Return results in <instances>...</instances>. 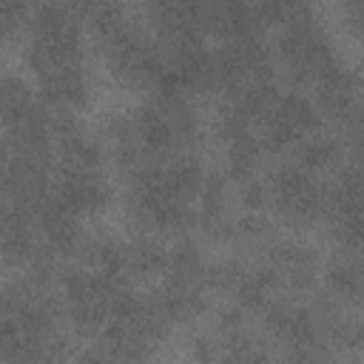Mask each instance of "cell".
<instances>
[{
  "label": "cell",
  "instance_id": "cell-1",
  "mask_svg": "<svg viewBox=\"0 0 364 364\" xmlns=\"http://www.w3.org/2000/svg\"><path fill=\"white\" fill-rule=\"evenodd\" d=\"M28 51L26 60L37 74H46L63 63H82V37L77 14L65 3H37L28 23Z\"/></svg>",
  "mask_w": 364,
  "mask_h": 364
},
{
  "label": "cell",
  "instance_id": "cell-2",
  "mask_svg": "<svg viewBox=\"0 0 364 364\" xmlns=\"http://www.w3.org/2000/svg\"><path fill=\"white\" fill-rule=\"evenodd\" d=\"M276 51H279L293 85H316L318 77H324L333 65H338L327 34L310 14L282 26Z\"/></svg>",
  "mask_w": 364,
  "mask_h": 364
},
{
  "label": "cell",
  "instance_id": "cell-3",
  "mask_svg": "<svg viewBox=\"0 0 364 364\" xmlns=\"http://www.w3.org/2000/svg\"><path fill=\"white\" fill-rule=\"evenodd\" d=\"M270 188V205L279 210V216L293 228H310L318 219H324V202L327 188H321L313 179V171L301 168L296 159L282 162L267 176Z\"/></svg>",
  "mask_w": 364,
  "mask_h": 364
},
{
  "label": "cell",
  "instance_id": "cell-4",
  "mask_svg": "<svg viewBox=\"0 0 364 364\" xmlns=\"http://www.w3.org/2000/svg\"><path fill=\"white\" fill-rule=\"evenodd\" d=\"M259 125H262V136H259L262 148L270 154H282V151H293L304 136L318 131L321 111L310 97L299 91H287L276 97L273 108Z\"/></svg>",
  "mask_w": 364,
  "mask_h": 364
},
{
  "label": "cell",
  "instance_id": "cell-5",
  "mask_svg": "<svg viewBox=\"0 0 364 364\" xmlns=\"http://www.w3.org/2000/svg\"><path fill=\"white\" fill-rule=\"evenodd\" d=\"M145 20L159 43H179L205 34L202 0H145Z\"/></svg>",
  "mask_w": 364,
  "mask_h": 364
},
{
  "label": "cell",
  "instance_id": "cell-6",
  "mask_svg": "<svg viewBox=\"0 0 364 364\" xmlns=\"http://www.w3.org/2000/svg\"><path fill=\"white\" fill-rule=\"evenodd\" d=\"M40 77V97L51 108H80L88 100V77L82 71V63H63L48 68Z\"/></svg>",
  "mask_w": 364,
  "mask_h": 364
},
{
  "label": "cell",
  "instance_id": "cell-7",
  "mask_svg": "<svg viewBox=\"0 0 364 364\" xmlns=\"http://www.w3.org/2000/svg\"><path fill=\"white\" fill-rule=\"evenodd\" d=\"M316 105L321 114L344 122L358 108V77L341 63L316 80Z\"/></svg>",
  "mask_w": 364,
  "mask_h": 364
},
{
  "label": "cell",
  "instance_id": "cell-8",
  "mask_svg": "<svg viewBox=\"0 0 364 364\" xmlns=\"http://www.w3.org/2000/svg\"><path fill=\"white\" fill-rule=\"evenodd\" d=\"M54 193L77 216L100 213L111 199L100 173H60L57 185H54Z\"/></svg>",
  "mask_w": 364,
  "mask_h": 364
},
{
  "label": "cell",
  "instance_id": "cell-9",
  "mask_svg": "<svg viewBox=\"0 0 364 364\" xmlns=\"http://www.w3.org/2000/svg\"><path fill=\"white\" fill-rule=\"evenodd\" d=\"M156 299L162 301L171 321H193L205 313V284L165 279V287L156 293Z\"/></svg>",
  "mask_w": 364,
  "mask_h": 364
},
{
  "label": "cell",
  "instance_id": "cell-10",
  "mask_svg": "<svg viewBox=\"0 0 364 364\" xmlns=\"http://www.w3.org/2000/svg\"><path fill=\"white\" fill-rule=\"evenodd\" d=\"M77 256L97 273H105V276H125L128 273V245H122L114 236L82 239V247Z\"/></svg>",
  "mask_w": 364,
  "mask_h": 364
},
{
  "label": "cell",
  "instance_id": "cell-11",
  "mask_svg": "<svg viewBox=\"0 0 364 364\" xmlns=\"http://www.w3.org/2000/svg\"><path fill=\"white\" fill-rule=\"evenodd\" d=\"M100 162H102V151L88 134H77L65 142H57L60 173H97Z\"/></svg>",
  "mask_w": 364,
  "mask_h": 364
},
{
  "label": "cell",
  "instance_id": "cell-12",
  "mask_svg": "<svg viewBox=\"0 0 364 364\" xmlns=\"http://www.w3.org/2000/svg\"><path fill=\"white\" fill-rule=\"evenodd\" d=\"M341 154H344L341 142H338L336 136H327V134H318V131L310 134V136H304V139L293 148V159H296L301 168L313 171V173L338 165V162H341Z\"/></svg>",
  "mask_w": 364,
  "mask_h": 364
},
{
  "label": "cell",
  "instance_id": "cell-13",
  "mask_svg": "<svg viewBox=\"0 0 364 364\" xmlns=\"http://www.w3.org/2000/svg\"><path fill=\"white\" fill-rule=\"evenodd\" d=\"M324 287L333 299H338L341 304L350 301H361L364 299V279H361V267L344 259H336L327 264L324 270Z\"/></svg>",
  "mask_w": 364,
  "mask_h": 364
},
{
  "label": "cell",
  "instance_id": "cell-14",
  "mask_svg": "<svg viewBox=\"0 0 364 364\" xmlns=\"http://www.w3.org/2000/svg\"><path fill=\"white\" fill-rule=\"evenodd\" d=\"M205 273H208V264H205L199 247L191 239H179L176 247L168 253V270H165V276L168 279H176V282L205 284Z\"/></svg>",
  "mask_w": 364,
  "mask_h": 364
},
{
  "label": "cell",
  "instance_id": "cell-15",
  "mask_svg": "<svg viewBox=\"0 0 364 364\" xmlns=\"http://www.w3.org/2000/svg\"><path fill=\"white\" fill-rule=\"evenodd\" d=\"M259 154H262V142L250 131L242 134V136H236V139H230L228 142V165H225L228 179H233L239 185L247 182V179H253Z\"/></svg>",
  "mask_w": 364,
  "mask_h": 364
},
{
  "label": "cell",
  "instance_id": "cell-16",
  "mask_svg": "<svg viewBox=\"0 0 364 364\" xmlns=\"http://www.w3.org/2000/svg\"><path fill=\"white\" fill-rule=\"evenodd\" d=\"M168 253L159 242L151 236H139L136 242L128 245V273L134 276H156L168 270Z\"/></svg>",
  "mask_w": 364,
  "mask_h": 364
},
{
  "label": "cell",
  "instance_id": "cell-17",
  "mask_svg": "<svg viewBox=\"0 0 364 364\" xmlns=\"http://www.w3.org/2000/svg\"><path fill=\"white\" fill-rule=\"evenodd\" d=\"M253 11L262 26H287L310 14V0H253Z\"/></svg>",
  "mask_w": 364,
  "mask_h": 364
},
{
  "label": "cell",
  "instance_id": "cell-18",
  "mask_svg": "<svg viewBox=\"0 0 364 364\" xmlns=\"http://www.w3.org/2000/svg\"><path fill=\"white\" fill-rule=\"evenodd\" d=\"M34 105H37V100L23 85V80H17V77H6L3 80V88H0V111H3V122L6 125H11L14 119H20L23 114H28Z\"/></svg>",
  "mask_w": 364,
  "mask_h": 364
},
{
  "label": "cell",
  "instance_id": "cell-19",
  "mask_svg": "<svg viewBox=\"0 0 364 364\" xmlns=\"http://www.w3.org/2000/svg\"><path fill=\"white\" fill-rule=\"evenodd\" d=\"M228 179L222 173H205V182L199 188V225L202 222H210V219H219L225 210V202H228Z\"/></svg>",
  "mask_w": 364,
  "mask_h": 364
},
{
  "label": "cell",
  "instance_id": "cell-20",
  "mask_svg": "<svg viewBox=\"0 0 364 364\" xmlns=\"http://www.w3.org/2000/svg\"><path fill=\"white\" fill-rule=\"evenodd\" d=\"M247 273V264H242L239 259H222V262H213L208 264V273H205V284L210 290H219V293H228L233 296L239 282L245 279Z\"/></svg>",
  "mask_w": 364,
  "mask_h": 364
},
{
  "label": "cell",
  "instance_id": "cell-21",
  "mask_svg": "<svg viewBox=\"0 0 364 364\" xmlns=\"http://www.w3.org/2000/svg\"><path fill=\"white\" fill-rule=\"evenodd\" d=\"M324 338H327V344H336L338 350H361L364 347V321L361 318L338 316L327 327Z\"/></svg>",
  "mask_w": 364,
  "mask_h": 364
},
{
  "label": "cell",
  "instance_id": "cell-22",
  "mask_svg": "<svg viewBox=\"0 0 364 364\" xmlns=\"http://www.w3.org/2000/svg\"><path fill=\"white\" fill-rule=\"evenodd\" d=\"M222 358H230V361H262V358H267V353L242 327V330L225 336V341H222Z\"/></svg>",
  "mask_w": 364,
  "mask_h": 364
},
{
  "label": "cell",
  "instance_id": "cell-23",
  "mask_svg": "<svg viewBox=\"0 0 364 364\" xmlns=\"http://www.w3.org/2000/svg\"><path fill=\"white\" fill-rule=\"evenodd\" d=\"M34 3L31 0H3V31L6 37H14L17 31L28 28Z\"/></svg>",
  "mask_w": 364,
  "mask_h": 364
},
{
  "label": "cell",
  "instance_id": "cell-24",
  "mask_svg": "<svg viewBox=\"0 0 364 364\" xmlns=\"http://www.w3.org/2000/svg\"><path fill=\"white\" fill-rule=\"evenodd\" d=\"M242 205H245L247 210L262 213V210L270 205V188H267V182H259V179L242 182Z\"/></svg>",
  "mask_w": 364,
  "mask_h": 364
},
{
  "label": "cell",
  "instance_id": "cell-25",
  "mask_svg": "<svg viewBox=\"0 0 364 364\" xmlns=\"http://www.w3.org/2000/svg\"><path fill=\"white\" fill-rule=\"evenodd\" d=\"M245 327V307L242 304H236V307H225L222 313H219V330L228 336V333H236V330H242Z\"/></svg>",
  "mask_w": 364,
  "mask_h": 364
},
{
  "label": "cell",
  "instance_id": "cell-26",
  "mask_svg": "<svg viewBox=\"0 0 364 364\" xmlns=\"http://www.w3.org/2000/svg\"><path fill=\"white\" fill-rule=\"evenodd\" d=\"M344 20L355 34L364 37V0H344Z\"/></svg>",
  "mask_w": 364,
  "mask_h": 364
},
{
  "label": "cell",
  "instance_id": "cell-27",
  "mask_svg": "<svg viewBox=\"0 0 364 364\" xmlns=\"http://www.w3.org/2000/svg\"><path fill=\"white\" fill-rule=\"evenodd\" d=\"M222 341H210V338H199L196 347H193V355L199 361H213V358H222Z\"/></svg>",
  "mask_w": 364,
  "mask_h": 364
},
{
  "label": "cell",
  "instance_id": "cell-28",
  "mask_svg": "<svg viewBox=\"0 0 364 364\" xmlns=\"http://www.w3.org/2000/svg\"><path fill=\"white\" fill-rule=\"evenodd\" d=\"M77 17H88L94 9H100L102 3H111V0H63Z\"/></svg>",
  "mask_w": 364,
  "mask_h": 364
},
{
  "label": "cell",
  "instance_id": "cell-29",
  "mask_svg": "<svg viewBox=\"0 0 364 364\" xmlns=\"http://www.w3.org/2000/svg\"><path fill=\"white\" fill-rule=\"evenodd\" d=\"M31 3H37V0H31Z\"/></svg>",
  "mask_w": 364,
  "mask_h": 364
}]
</instances>
